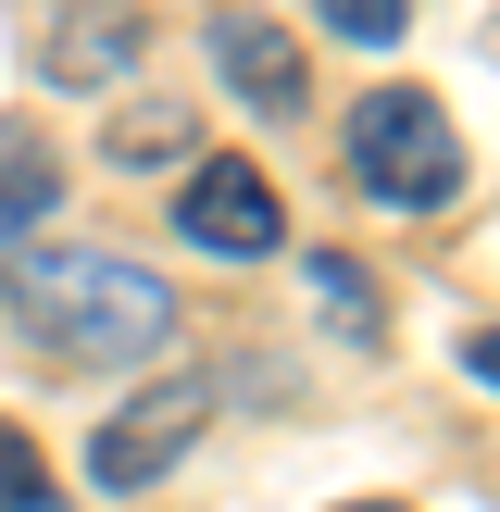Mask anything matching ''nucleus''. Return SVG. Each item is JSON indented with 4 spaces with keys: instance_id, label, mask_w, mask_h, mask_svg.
<instances>
[{
    "instance_id": "f257e3e1",
    "label": "nucleus",
    "mask_w": 500,
    "mask_h": 512,
    "mask_svg": "<svg viewBox=\"0 0 500 512\" xmlns=\"http://www.w3.org/2000/svg\"><path fill=\"white\" fill-rule=\"evenodd\" d=\"M13 313L63 363H150L175 338V288L138 275L125 250H25L13 263Z\"/></svg>"
},
{
    "instance_id": "f03ea898",
    "label": "nucleus",
    "mask_w": 500,
    "mask_h": 512,
    "mask_svg": "<svg viewBox=\"0 0 500 512\" xmlns=\"http://www.w3.org/2000/svg\"><path fill=\"white\" fill-rule=\"evenodd\" d=\"M338 163H350V188L388 200V213H450V200H463V125L425 88H375L363 113H350Z\"/></svg>"
},
{
    "instance_id": "7ed1b4c3",
    "label": "nucleus",
    "mask_w": 500,
    "mask_h": 512,
    "mask_svg": "<svg viewBox=\"0 0 500 512\" xmlns=\"http://www.w3.org/2000/svg\"><path fill=\"white\" fill-rule=\"evenodd\" d=\"M213 375H163V388H138L125 400V413H100V438H88V488H163L175 463H188L200 450V425H213Z\"/></svg>"
},
{
    "instance_id": "20e7f679",
    "label": "nucleus",
    "mask_w": 500,
    "mask_h": 512,
    "mask_svg": "<svg viewBox=\"0 0 500 512\" xmlns=\"http://www.w3.org/2000/svg\"><path fill=\"white\" fill-rule=\"evenodd\" d=\"M175 225H188L200 250H225V263H263V250H288V200H275V175H250L238 150H200V163H188Z\"/></svg>"
},
{
    "instance_id": "39448f33",
    "label": "nucleus",
    "mask_w": 500,
    "mask_h": 512,
    "mask_svg": "<svg viewBox=\"0 0 500 512\" xmlns=\"http://www.w3.org/2000/svg\"><path fill=\"white\" fill-rule=\"evenodd\" d=\"M213 75L250 100L263 125H288L300 100H313V75H300V38L288 25H263V13H213Z\"/></svg>"
},
{
    "instance_id": "423d86ee",
    "label": "nucleus",
    "mask_w": 500,
    "mask_h": 512,
    "mask_svg": "<svg viewBox=\"0 0 500 512\" xmlns=\"http://www.w3.org/2000/svg\"><path fill=\"white\" fill-rule=\"evenodd\" d=\"M138 38H150L138 13H113V0H88V13H75L63 38H50V75H63V88H113V75L138 63Z\"/></svg>"
},
{
    "instance_id": "0eeeda50",
    "label": "nucleus",
    "mask_w": 500,
    "mask_h": 512,
    "mask_svg": "<svg viewBox=\"0 0 500 512\" xmlns=\"http://www.w3.org/2000/svg\"><path fill=\"white\" fill-rule=\"evenodd\" d=\"M50 200H63V163H50V138H25V125H0V238H25V225H50Z\"/></svg>"
},
{
    "instance_id": "6e6552de",
    "label": "nucleus",
    "mask_w": 500,
    "mask_h": 512,
    "mask_svg": "<svg viewBox=\"0 0 500 512\" xmlns=\"http://www.w3.org/2000/svg\"><path fill=\"white\" fill-rule=\"evenodd\" d=\"M113 163H200L188 113H175V100H125V113H113Z\"/></svg>"
},
{
    "instance_id": "1a4fd4ad",
    "label": "nucleus",
    "mask_w": 500,
    "mask_h": 512,
    "mask_svg": "<svg viewBox=\"0 0 500 512\" xmlns=\"http://www.w3.org/2000/svg\"><path fill=\"white\" fill-rule=\"evenodd\" d=\"M0 512H75L63 488H50V463L25 450V425H0Z\"/></svg>"
},
{
    "instance_id": "9d476101",
    "label": "nucleus",
    "mask_w": 500,
    "mask_h": 512,
    "mask_svg": "<svg viewBox=\"0 0 500 512\" xmlns=\"http://www.w3.org/2000/svg\"><path fill=\"white\" fill-rule=\"evenodd\" d=\"M325 25H338L350 50H400V25H413V0H313Z\"/></svg>"
},
{
    "instance_id": "9b49d317",
    "label": "nucleus",
    "mask_w": 500,
    "mask_h": 512,
    "mask_svg": "<svg viewBox=\"0 0 500 512\" xmlns=\"http://www.w3.org/2000/svg\"><path fill=\"white\" fill-rule=\"evenodd\" d=\"M313 288H325V313H338L350 338H375V288H363V263H350V250H313Z\"/></svg>"
},
{
    "instance_id": "f8f14e48",
    "label": "nucleus",
    "mask_w": 500,
    "mask_h": 512,
    "mask_svg": "<svg viewBox=\"0 0 500 512\" xmlns=\"http://www.w3.org/2000/svg\"><path fill=\"white\" fill-rule=\"evenodd\" d=\"M463 363L488 375V400H500V325H475V338H463Z\"/></svg>"
},
{
    "instance_id": "ddd939ff",
    "label": "nucleus",
    "mask_w": 500,
    "mask_h": 512,
    "mask_svg": "<svg viewBox=\"0 0 500 512\" xmlns=\"http://www.w3.org/2000/svg\"><path fill=\"white\" fill-rule=\"evenodd\" d=\"M338 512H400V500H338Z\"/></svg>"
}]
</instances>
